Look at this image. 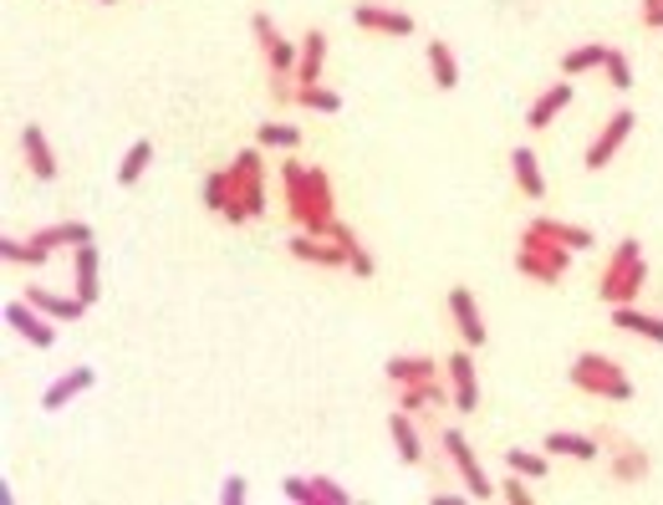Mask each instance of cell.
Returning <instances> with one entry per match:
<instances>
[{"label": "cell", "mask_w": 663, "mask_h": 505, "mask_svg": "<svg viewBox=\"0 0 663 505\" xmlns=\"http://www.w3.org/2000/svg\"><path fill=\"white\" fill-rule=\"evenodd\" d=\"M282 189H286V219H291V230L332 236V225H337V194H332L327 168H316V164L307 168L301 159H286Z\"/></svg>", "instance_id": "6da1fadb"}, {"label": "cell", "mask_w": 663, "mask_h": 505, "mask_svg": "<svg viewBox=\"0 0 663 505\" xmlns=\"http://www.w3.org/2000/svg\"><path fill=\"white\" fill-rule=\"evenodd\" d=\"M572 388L581 393H592V399H608V404H633V378L628 368L608 353H577L572 357V368H566Z\"/></svg>", "instance_id": "7a4b0ae2"}, {"label": "cell", "mask_w": 663, "mask_h": 505, "mask_svg": "<svg viewBox=\"0 0 663 505\" xmlns=\"http://www.w3.org/2000/svg\"><path fill=\"white\" fill-rule=\"evenodd\" d=\"M648 281V261H643V245L638 240H623L613 255H608V266H602V281H597V296L608 306H628L638 302V291Z\"/></svg>", "instance_id": "3957f363"}, {"label": "cell", "mask_w": 663, "mask_h": 505, "mask_svg": "<svg viewBox=\"0 0 663 505\" xmlns=\"http://www.w3.org/2000/svg\"><path fill=\"white\" fill-rule=\"evenodd\" d=\"M566 266H572V251H566V245H556V240H547V236H530V230H521L515 270H521L526 281H536V287H556V281L566 276Z\"/></svg>", "instance_id": "277c9868"}, {"label": "cell", "mask_w": 663, "mask_h": 505, "mask_svg": "<svg viewBox=\"0 0 663 505\" xmlns=\"http://www.w3.org/2000/svg\"><path fill=\"white\" fill-rule=\"evenodd\" d=\"M439 450H445V459L454 465V475L464 480L470 501H496L500 490L490 485V475H485V465L475 459V450H470V439H464L460 429H445V434H439Z\"/></svg>", "instance_id": "5b68a950"}, {"label": "cell", "mask_w": 663, "mask_h": 505, "mask_svg": "<svg viewBox=\"0 0 663 505\" xmlns=\"http://www.w3.org/2000/svg\"><path fill=\"white\" fill-rule=\"evenodd\" d=\"M597 439H608L602 450H608V475H613L617 485H643L648 475H653V455H648L643 444H633L623 434H597Z\"/></svg>", "instance_id": "8992f818"}, {"label": "cell", "mask_w": 663, "mask_h": 505, "mask_svg": "<svg viewBox=\"0 0 663 505\" xmlns=\"http://www.w3.org/2000/svg\"><path fill=\"white\" fill-rule=\"evenodd\" d=\"M633 128H638V113L633 108H617L613 118L602 123V134L587 143V153H581V164H587V174H597V168H608L617 159V149L633 138Z\"/></svg>", "instance_id": "52a82bcc"}, {"label": "cell", "mask_w": 663, "mask_h": 505, "mask_svg": "<svg viewBox=\"0 0 663 505\" xmlns=\"http://www.w3.org/2000/svg\"><path fill=\"white\" fill-rule=\"evenodd\" d=\"M199 204H204L210 215H220L225 225H246V219H250V210L240 204V189H235V174H230V168H210V174H204Z\"/></svg>", "instance_id": "ba28073f"}, {"label": "cell", "mask_w": 663, "mask_h": 505, "mask_svg": "<svg viewBox=\"0 0 663 505\" xmlns=\"http://www.w3.org/2000/svg\"><path fill=\"white\" fill-rule=\"evenodd\" d=\"M230 174H235V189H240V204L250 210V219H265V159H261V143L235 153Z\"/></svg>", "instance_id": "9c48e42d"}, {"label": "cell", "mask_w": 663, "mask_h": 505, "mask_svg": "<svg viewBox=\"0 0 663 505\" xmlns=\"http://www.w3.org/2000/svg\"><path fill=\"white\" fill-rule=\"evenodd\" d=\"M475 348H454V353L445 357V383H449V399H454V408H464V414H475L480 408V378H475Z\"/></svg>", "instance_id": "30bf717a"}, {"label": "cell", "mask_w": 663, "mask_h": 505, "mask_svg": "<svg viewBox=\"0 0 663 505\" xmlns=\"http://www.w3.org/2000/svg\"><path fill=\"white\" fill-rule=\"evenodd\" d=\"M5 327H11V332H16L26 348H36V353H47L51 342H57V321H51L41 306L26 302V296L5 306Z\"/></svg>", "instance_id": "8fae6325"}, {"label": "cell", "mask_w": 663, "mask_h": 505, "mask_svg": "<svg viewBox=\"0 0 663 505\" xmlns=\"http://www.w3.org/2000/svg\"><path fill=\"white\" fill-rule=\"evenodd\" d=\"M286 255L301 261V266H322V270H348V255L332 236H307V230H291L286 240Z\"/></svg>", "instance_id": "7c38bea8"}, {"label": "cell", "mask_w": 663, "mask_h": 505, "mask_svg": "<svg viewBox=\"0 0 663 505\" xmlns=\"http://www.w3.org/2000/svg\"><path fill=\"white\" fill-rule=\"evenodd\" d=\"M449 317H454V332H460L464 348H485V321H480V302L470 287H449Z\"/></svg>", "instance_id": "4fadbf2b"}, {"label": "cell", "mask_w": 663, "mask_h": 505, "mask_svg": "<svg viewBox=\"0 0 663 505\" xmlns=\"http://www.w3.org/2000/svg\"><path fill=\"white\" fill-rule=\"evenodd\" d=\"M21 159H26V168H32V179H41V185H51V179L62 174L57 149L47 143V134H41L36 123H26V128H21Z\"/></svg>", "instance_id": "5bb4252c"}, {"label": "cell", "mask_w": 663, "mask_h": 505, "mask_svg": "<svg viewBox=\"0 0 663 505\" xmlns=\"http://www.w3.org/2000/svg\"><path fill=\"white\" fill-rule=\"evenodd\" d=\"M92 383H98V368L77 363V368H66L57 383H47V393H41V408H47V414H62V408L72 404V399H83Z\"/></svg>", "instance_id": "9a60e30c"}, {"label": "cell", "mask_w": 663, "mask_h": 505, "mask_svg": "<svg viewBox=\"0 0 663 505\" xmlns=\"http://www.w3.org/2000/svg\"><path fill=\"white\" fill-rule=\"evenodd\" d=\"M393 404L403 408V414H434L439 404H454L449 399V383H439V378H424V383H403V388H393Z\"/></svg>", "instance_id": "2e32d148"}, {"label": "cell", "mask_w": 663, "mask_h": 505, "mask_svg": "<svg viewBox=\"0 0 663 505\" xmlns=\"http://www.w3.org/2000/svg\"><path fill=\"white\" fill-rule=\"evenodd\" d=\"M98 270H102V255H98V240H83V245H72V276H77V296L87 306H98Z\"/></svg>", "instance_id": "e0dca14e"}, {"label": "cell", "mask_w": 663, "mask_h": 505, "mask_svg": "<svg viewBox=\"0 0 663 505\" xmlns=\"http://www.w3.org/2000/svg\"><path fill=\"white\" fill-rule=\"evenodd\" d=\"M352 21L373 36H414V16H409V11H393V5H358Z\"/></svg>", "instance_id": "ac0fdd59"}, {"label": "cell", "mask_w": 663, "mask_h": 505, "mask_svg": "<svg viewBox=\"0 0 663 505\" xmlns=\"http://www.w3.org/2000/svg\"><path fill=\"white\" fill-rule=\"evenodd\" d=\"M572 108V83H551L541 98L526 108V128L530 134H547L551 123H556V113H566Z\"/></svg>", "instance_id": "d6986e66"}, {"label": "cell", "mask_w": 663, "mask_h": 505, "mask_svg": "<svg viewBox=\"0 0 663 505\" xmlns=\"http://www.w3.org/2000/svg\"><path fill=\"white\" fill-rule=\"evenodd\" d=\"M445 363H434V357H418V353H398L383 363V378L388 388H403V383H424V378H439Z\"/></svg>", "instance_id": "ffe728a7"}, {"label": "cell", "mask_w": 663, "mask_h": 505, "mask_svg": "<svg viewBox=\"0 0 663 505\" xmlns=\"http://www.w3.org/2000/svg\"><path fill=\"white\" fill-rule=\"evenodd\" d=\"M526 230H530V236L556 240V245H566L572 255H577V251H592V245H597L592 230H581V225H566V219H551V215H536Z\"/></svg>", "instance_id": "44dd1931"}, {"label": "cell", "mask_w": 663, "mask_h": 505, "mask_svg": "<svg viewBox=\"0 0 663 505\" xmlns=\"http://www.w3.org/2000/svg\"><path fill=\"white\" fill-rule=\"evenodd\" d=\"M388 434H393V450H398V459L403 465H424V434H418V424H414V414H403V408H393L388 414Z\"/></svg>", "instance_id": "7402d4cb"}, {"label": "cell", "mask_w": 663, "mask_h": 505, "mask_svg": "<svg viewBox=\"0 0 663 505\" xmlns=\"http://www.w3.org/2000/svg\"><path fill=\"white\" fill-rule=\"evenodd\" d=\"M322 67H327V31H307L301 36V56H297V87H316L322 83Z\"/></svg>", "instance_id": "603a6c76"}, {"label": "cell", "mask_w": 663, "mask_h": 505, "mask_svg": "<svg viewBox=\"0 0 663 505\" xmlns=\"http://www.w3.org/2000/svg\"><path fill=\"white\" fill-rule=\"evenodd\" d=\"M26 302L32 306H41L51 321H83L87 317V302L72 291V296H62V291H47V287H32L26 291Z\"/></svg>", "instance_id": "cb8c5ba5"}, {"label": "cell", "mask_w": 663, "mask_h": 505, "mask_svg": "<svg viewBox=\"0 0 663 505\" xmlns=\"http://www.w3.org/2000/svg\"><path fill=\"white\" fill-rule=\"evenodd\" d=\"M511 174H515V189H521L526 200H547V174H541L536 149H515L511 153Z\"/></svg>", "instance_id": "d4e9b609"}, {"label": "cell", "mask_w": 663, "mask_h": 505, "mask_svg": "<svg viewBox=\"0 0 663 505\" xmlns=\"http://www.w3.org/2000/svg\"><path fill=\"white\" fill-rule=\"evenodd\" d=\"M541 444H547V455H562V459H597L602 455V439L597 434H572V429H551Z\"/></svg>", "instance_id": "484cf974"}, {"label": "cell", "mask_w": 663, "mask_h": 505, "mask_svg": "<svg viewBox=\"0 0 663 505\" xmlns=\"http://www.w3.org/2000/svg\"><path fill=\"white\" fill-rule=\"evenodd\" d=\"M424 62H429V77L439 92H454L460 87V62H454V51H449V41H424Z\"/></svg>", "instance_id": "4316f807"}, {"label": "cell", "mask_w": 663, "mask_h": 505, "mask_svg": "<svg viewBox=\"0 0 663 505\" xmlns=\"http://www.w3.org/2000/svg\"><path fill=\"white\" fill-rule=\"evenodd\" d=\"M332 240H337V245H342V255H348V276H358V281H373V270H378V266H373L367 245L358 240V230L337 219V225H332Z\"/></svg>", "instance_id": "83f0119b"}, {"label": "cell", "mask_w": 663, "mask_h": 505, "mask_svg": "<svg viewBox=\"0 0 663 505\" xmlns=\"http://www.w3.org/2000/svg\"><path fill=\"white\" fill-rule=\"evenodd\" d=\"M32 240L41 251L57 255L62 245H83V240H98V236H92V225H83V219H57V225H41Z\"/></svg>", "instance_id": "f1b7e54d"}, {"label": "cell", "mask_w": 663, "mask_h": 505, "mask_svg": "<svg viewBox=\"0 0 663 505\" xmlns=\"http://www.w3.org/2000/svg\"><path fill=\"white\" fill-rule=\"evenodd\" d=\"M613 312V327L617 332H633V337H648V342H659L663 348V317H653V312H638V306H608Z\"/></svg>", "instance_id": "f546056e"}, {"label": "cell", "mask_w": 663, "mask_h": 505, "mask_svg": "<svg viewBox=\"0 0 663 505\" xmlns=\"http://www.w3.org/2000/svg\"><path fill=\"white\" fill-rule=\"evenodd\" d=\"M0 255H5V266H26V270H36V266H47V261H51V251H41L32 236H26V240L0 236Z\"/></svg>", "instance_id": "4dcf8cb0"}, {"label": "cell", "mask_w": 663, "mask_h": 505, "mask_svg": "<svg viewBox=\"0 0 663 505\" xmlns=\"http://www.w3.org/2000/svg\"><path fill=\"white\" fill-rule=\"evenodd\" d=\"M608 62V47L602 41H587V47H572L562 56V77H581V72H597Z\"/></svg>", "instance_id": "1f68e13d"}, {"label": "cell", "mask_w": 663, "mask_h": 505, "mask_svg": "<svg viewBox=\"0 0 663 505\" xmlns=\"http://www.w3.org/2000/svg\"><path fill=\"white\" fill-rule=\"evenodd\" d=\"M149 164H153V143H149V138H138V143L123 153V164H117V185L133 189L138 179H143V168H149Z\"/></svg>", "instance_id": "d6a6232c"}, {"label": "cell", "mask_w": 663, "mask_h": 505, "mask_svg": "<svg viewBox=\"0 0 663 505\" xmlns=\"http://www.w3.org/2000/svg\"><path fill=\"white\" fill-rule=\"evenodd\" d=\"M255 143H261V149H276V153H297L301 128H291V123H261V128H255Z\"/></svg>", "instance_id": "836d02e7"}, {"label": "cell", "mask_w": 663, "mask_h": 505, "mask_svg": "<svg viewBox=\"0 0 663 505\" xmlns=\"http://www.w3.org/2000/svg\"><path fill=\"white\" fill-rule=\"evenodd\" d=\"M547 450H541V455H536V450H505V470H515V475H526L530 485H536V480H547Z\"/></svg>", "instance_id": "e575fe53"}, {"label": "cell", "mask_w": 663, "mask_h": 505, "mask_svg": "<svg viewBox=\"0 0 663 505\" xmlns=\"http://www.w3.org/2000/svg\"><path fill=\"white\" fill-rule=\"evenodd\" d=\"M297 108H307V113H342V98H337V92H332V87H297Z\"/></svg>", "instance_id": "d590c367"}, {"label": "cell", "mask_w": 663, "mask_h": 505, "mask_svg": "<svg viewBox=\"0 0 663 505\" xmlns=\"http://www.w3.org/2000/svg\"><path fill=\"white\" fill-rule=\"evenodd\" d=\"M602 72H608V87H617V92H628V87H633V62L617 47H608V62H602Z\"/></svg>", "instance_id": "8d00e7d4"}, {"label": "cell", "mask_w": 663, "mask_h": 505, "mask_svg": "<svg viewBox=\"0 0 663 505\" xmlns=\"http://www.w3.org/2000/svg\"><path fill=\"white\" fill-rule=\"evenodd\" d=\"M282 495L297 505H316V490H312V475H286L282 480Z\"/></svg>", "instance_id": "74e56055"}, {"label": "cell", "mask_w": 663, "mask_h": 505, "mask_svg": "<svg viewBox=\"0 0 663 505\" xmlns=\"http://www.w3.org/2000/svg\"><path fill=\"white\" fill-rule=\"evenodd\" d=\"M312 490H316V505H348L352 495L337 480H327V475H312Z\"/></svg>", "instance_id": "f35d334b"}, {"label": "cell", "mask_w": 663, "mask_h": 505, "mask_svg": "<svg viewBox=\"0 0 663 505\" xmlns=\"http://www.w3.org/2000/svg\"><path fill=\"white\" fill-rule=\"evenodd\" d=\"M526 485H530L526 475H515V470H511V475H505V485H496V490H500V495H505L511 505H536V495H530Z\"/></svg>", "instance_id": "ab89813d"}, {"label": "cell", "mask_w": 663, "mask_h": 505, "mask_svg": "<svg viewBox=\"0 0 663 505\" xmlns=\"http://www.w3.org/2000/svg\"><path fill=\"white\" fill-rule=\"evenodd\" d=\"M250 36H255V47H261V51L282 41V31H276V21L265 16V11H261V16H255V21H250Z\"/></svg>", "instance_id": "60d3db41"}, {"label": "cell", "mask_w": 663, "mask_h": 505, "mask_svg": "<svg viewBox=\"0 0 663 505\" xmlns=\"http://www.w3.org/2000/svg\"><path fill=\"white\" fill-rule=\"evenodd\" d=\"M246 475H230V480H225V485H220V505H246Z\"/></svg>", "instance_id": "b9f144b4"}, {"label": "cell", "mask_w": 663, "mask_h": 505, "mask_svg": "<svg viewBox=\"0 0 663 505\" xmlns=\"http://www.w3.org/2000/svg\"><path fill=\"white\" fill-rule=\"evenodd\" d=\"M643 26H648V31H663V5H653V11H643Z\"/></svg>", "instance_id": "7bdbcfd3"}, {"label": "cell", "mask_w": 663, "mask_h": 505, "mask_svg": "<svg viewBox=\"0 0 663 505\" xmlns=\"http://www.w3.org/2000/svg\"><path fill=\"white\" fill-rule=\"evenodd\" d=\"M653 5H663V0H643V11H653Z\"/></svg>", "instance_id": "ee69618b"}, {"label": "cell", "mask_w": 663, "mask_h": 505, "mask_svg": "<svg viewBox=\"0 0 663 505\" xmlns=\"http://www.w3.org/2000/svg\"><path fill=\"white\" fill-rule=\"evenodd\" d=\"M102 5H117V0H102Z\"/></svg>", "instance_id": "f6af8a7d"}]
</instances>
